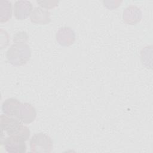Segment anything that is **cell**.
<instances>
[{
    "mask_svg": "<svg viewBox=\"0 0 153 153\" xmlns=\"http://www.w3.org/2000/svg\"><path fill=\"white\" fill-rule=\"evenodd\" d=\"M30 19L34 24L47 25L51 21L50 13L48 10L42 7H36L33 8L30 14Z\"/></svg>",
    "mask_w": 153,
    "mask_h": 153,
    "instance_id": "9c48e42d",
    "label": "cell"
},
{
    "mask_svg": "<svg viewBox=\"0 0 153 153\" xmlns=\"http://www.w3.org/2000/svg\"><path fill=\"white\" fill-rule=\"evenodd\" d=\"M26 140L19 136H8L1 139V144L8 153H23L26 151Z\"/></svg>",
    "mask_w": 153,
    "mask_h": 153,
    "instance_id": "277c9868",
    "label": "cell"
},
{
    "mask_svg": "<svg viewBox=\"0 0 153 153\" xmlns=\"http://www.w3.org/2000/svg\"><path fill=\"white\" fill-rule=\"evenodd\" d=\"M105 2H107L108 4H112L109 7V9H111V10L117 8L118 7H119L120 5V4L122 2V1H106Z\"/></svg>",
    "mask_w": 153,
    "mask_h": 153,
    "instance_id": "5bb4252c",
    "label": "cell"
},
{
    "mask_svg": "<svg viewBox=\"0 0 153 153\" xmlns=\"http://www.w3.org/2000/svg\"><path fill=\"white\" fill-rule=\"evenodd\" d=\"M28 35L25 32H19L13 36L14 42H25L28 40Z\"/></svg>",
    "mask_w": 153,
    "mask_h": 153,
    "instance_id": "4fadbf2b",
    "label": "cell"
},
{
    "mask_svg": "<svg viewBox=\"0 0 153 153\" xmlns=\"http://www.w3.org/2000/svg\"><path fill=\"white\" fill-rule=\"evenodd\" d=\"M57 42L62 46L68 47L74 44L75 41V33L69 27H60L56 34Z\"/></svg>",
    "mask_w": 153,
    "mask_h": 153,
    "instance_id": "52a82bcc",
    "label": "cell"
},
{
    "mask_svg": "<svg viewBox=\"0 0 153 153\" xmlns=\"http://www.w3.org/2000/svg\"><path fill=\"white\" fill-rule=\"evenodd\" d=\"M123 19L126 24L130 25H136L142 19V11L137 6L130 5L124 10Z\"/></svg>",
    "mask_w": 153,
    "mask_h": 153,
    "instance_id": "ba28073f",
    "label": "cell"
},
{
    "mask_svg": "<svg viewBox=\"0 0 153 153\" xmlns=\"http://www.w3.org/2000/svg\"><path fill=\"white\" fill-rule=\"evenodd\" d=\"M6 57L13 66L24 65L31 57L30 47L25 42H14L8 49Z\"/></svg>",
    "mask_w": 153,
    "mask_h": 153,
    "instance_id": "7a4b0ae2",
    "label": "cell"
},
{
    "mask_svg": "<svg viewBox=\"0 0 153 153\" xmlns=\"http://www.w3.org/2000/svg\"><path fill=\"white\" fill-rule=\"evenodd\" d=\"M36 2L43 8L50 9L57 7L59 1L57 0H41L36 1Z\"/></svg>",
    "mask_w": 153,
    "mask_h": 153,
    "instance_id": "7c38bea8",
    "label": "cell"
},
{
    "mask_svg": "<svg viewBox=\"0 0 153 153\" xmlns=\"http://www.w3.org/2000/svg\"><path fill=\"white\" fill-rule=\"evenodd\" d=\"M24 124H30L33 122L36 117L35 108L29 103H20L17 107L15 116Z\"/></svg>",
    "mask_w": 153,
    "mask_h": 153,
    "instance_id": "5b68a950",
    "label": "cell"
},
{
    "mask_svg": "<svg viewBox=\"0 0 153 153\" xmlns=\"http://www.w3.org/2000/svg\"><path fill=\"white\" fill-rule=\"evenodd\" d=\"M1 132H5L8 136H20L26 141L30 136V131L19 119L2 114L0 117Z\"/></svg>",
    "mask_w": 153,
    "mask_h": 153,
    "instance_id": "6da1fadb",
    "label": "cell"
},
{
    "mask_svg": "<svg viewBox=\"0 0 153 153\" xmlns=\"http://www.w3.org/2000/svg\"><path fill=\"white\" fill-rule=\"evenodd\" d=\"M12 15L11 3L7 0L0 1V22L1 23L8 21Z\"/></svg>",
    "mask_w": 153,
    "mask_h": 153,
    "instance_id": "8fae6325",
    "label": "cell"
},
{
    "mask_svg": "<svg viewBox=\"0 0 153 153\" xmlns=\"http://www.w3.org/2000/svg\"><path fill=\"white\" fill-rule=\"evenodd\" d=\"M20 104L19 100L15 98H8L5 99L2 105V110L3 113L8 116L14 117L17 107Z\"/></svg>",
    "mask_w": 153,
    "mask_h": 153,
    "instance_id": "30bf717a",
    "label": "cell"
},
{
    "mask_svg": "<svg viewBox=\"0 0 153 153\" xmlns=\"http://www.w3.org/2000/svg\"><path fill=\"white\" fill-rule=\"evenodd\" d=\"M33 11L32 3L26 0L17 1L14 5V15L18 20H23L30 16Z\"/></svg>",
    "mask_w": 153,
    "mask_h": 153,
    "instance_id": "8992f818",
    "label": "cell"
},
{
    "mask_svg": "<svg viewBox=\"0 0 153 153\" xmlns=\"http://www.w3.org/2000/svg\"><path fill=\"white\" fill-rule=\"evenodd\" d=\"M53 141L51 137L43 133H35L30 140L32 152L49 153L53 149Z\"/></svg>",
    "mask_w": 153,
    "mask_h": 153,
    "instance_id": "3957f363",
    "label": "cell"
}]
</instances>
